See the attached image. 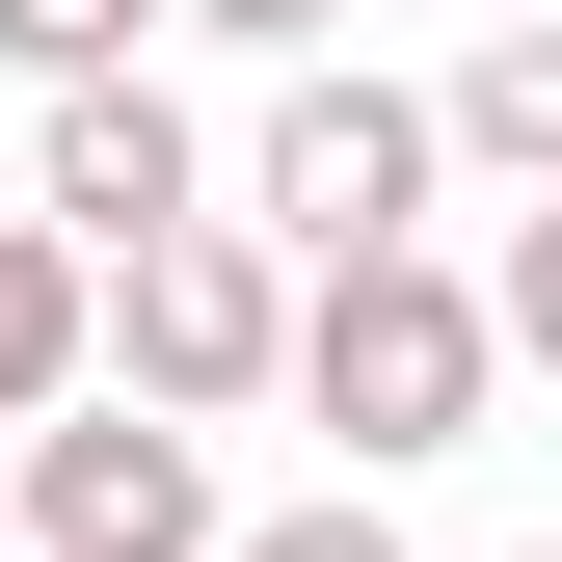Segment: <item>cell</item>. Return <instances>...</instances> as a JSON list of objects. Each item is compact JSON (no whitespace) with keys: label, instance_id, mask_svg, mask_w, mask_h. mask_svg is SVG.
I'll use <instances>...</instances> for the list:
<instances>
[{"label":"cell","instance_id":"obj_13","mask_svg":"<svg viewBox=\"0 0 562 562\" xmlns=\"http://www.w3.org/2000/svg\"><path fill=\"white\" fill-rule=\"evenodd\" d=\"M456 27H509V0H456Z\"/></svg>","mask_w":562,"mask_h":562},{"label":"cell","instance_id":"obj_5","mask_svg":"<svg viewBox=\"0 0 562 562\" xmlns=\"http://www.w3.org/2000/svg\"><path fill=\"white\" fill-rule=\"evenodd\" d=\"M27 215H81V241H161V215H215V161H188V108L134 81H54V134H27Z\"/></svg>","mask_w":562,"mask_h":562},{"label":"cell","instance_id":"obj_11","mask_svg":"<svg viewBox=\"0 0 562 562\" xmlns=\"http://www.w3.org/2000/svg\"><path fill=\"white\" fill-rule=\"evenodd\" d=\"M188 27H215V54H322L348 0H188Z\"/></svg>","mask_w":562,"mask_h":562},{"label":"cell","instance_id":"obj_1","mask_svg":"<svg viewBox=\"0 0 562 562\" xmlns=\"http://www.w3.org/2000/svg\"><path fill=\"white\" fill-rule=\"evenodd\" d=\"M295 295L322 268L268 215H161V241H108V375L188 402V429H241V402H295Z\"/></svg>","mask_w":562,"mask_h":562},{"label":"cell","instance_id":"obj_10","mask_svg":"<svg viewBox=\"0 0 562 562\" xmlns=\"http://www.w3.org/2000/svg\"><path fill=\"white\" fill-rule=\"evenodd\" d=\"M241 562H402V536H375V509L322 482V509H241Z\"/></svg>","mask_w":562,"mask_h":562},{"label":"cell","instance_id":"obj_7","mask_svg":"<svg viewBox=\"0 0 562 562\" xmlns=\"http://www.w3.org/2000/svg\"><path fill=\"white\" fill-rule=\"evenodd\" d=\"M456 161H509V188H562V0H509V27L456 54Z\"/></svg>","mask_w":562,"mask_h":562},{"label":"cell","instance_id":"obj_6","mask_svg":"<svg viewBox=\"0 0 562 562\" xmlns=\"http://www.w3.org/2000/svg\"><path fill=\"white\" fill-rule=\"evenodd\" d=\"M81 375H108V241L81 215H0V429H54Z\"/></svg>","mask_w":562,"mask_h":562},{"label":"cell","instance_id":"obj_2","mask_svg":"<svg viewBox=\"0 0 562 562\" xmlns=\"http://www.w3.org/2000/svg\"><path fill=\"white\" fill-rule=\"evenodd\" d=\"M482 375H509V295H456L429 241H375V268H322V295H295V402H322L348 456H456Z\"/></svg>","mask_w":562,"mask_h":562},{"label":"cell","instance_id":"obj_8","mask_svg":"<svg viewBox=\"0 0 562 562\" xmlns=\"http://www.w3.org/2000/svg\"><path fill=\"white\" fill-rule=\"evenodd\" d=\"M134 27H161V0H0V81H108Z\"/></svg>","mask_w":562,"mask_h":562},{"label":"cell","instance_id":"obj_9","mask_svg":"<svg viewBox=\"0 0 562 562\" xmlns=\"http://www.w3.org/2000/svg\"><path fill=\"white\" fill-rule=\"evenodd\" d=\"M482 295H509V348H536V375H562V188H536V215H509V268H482Z\"/></svg>","mask_w":562,"mask_h":562},{"label":"cell","instance_id":"obj_12","mask_svg":"<svg viewBox=\"0 0 562 562\" xmlns=\"http://www.w3.org/2000/svg\"><path fill=\"white\" fill-rule=\"evenodd\" d=\"M0 562H27V429H0Z\"/></svg>","mask_w":562,"mask_h":562},{"label":"cell","instance_id":"obj_3","mask_svg":"<svg viewBox=\"0 0 562 562\" xmlns=\"http://www.w3.org/2000/svg\"><path fill=\"white\" fill-rule=\"evenodd\" d=\"M429 188H456V81H348V54H295L241 134V215L295 241V268H375V241H429Z\"/></svg>","mask_w":562,"mask_h":562},{"label":"cell","instance_id":"obj_4","mask_svg":"<svg viewBox=\"0 0 562 562\" xmlns=\"http://www.w3.org/2000/svg\"><path fill=\"white\" fill-rule=\"evenodd\" d=\"M27 562H241V509H215V456H188V402H54L27 429Z\"/></svg>","mask_w":562,"mask_h":562}]
</instances>
